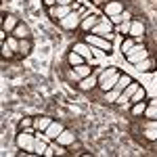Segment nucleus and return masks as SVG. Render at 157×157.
Listing matches in <instances>:
<instances>
[{"instance_id":"31","label":"nucleus","mask_w":157,"mask_h":157,"mask_svg":"<svg viewBox=\"0 0 157 157\" xmlns=\"http://www.w3.org/2000/svg\"><path fill=\"white\" fill-rule=\"evenodd\" d=\"M130 23L132 21H124V23L117 25V34H130Z\"/></svg>"},{"instance_id":"9","label":"nucleus","mask_w":157,"mask_h":157,"mask_svg":"<svg viewBox=\"0 0 157 157\" xmlns=\"http://www.w3.org/2000/svg\"><path fill=\"white\" fill-rule=\"evenodd\" d=\"M128 36L136 38V44H143V40H145V23L132 19V23H130V34H128Z\"/></svg>"},{"instance_id":"14","label":"nucleus","mask_w":157,"mask_h":157,"mask_svg":"<svg viewBox=\"0 0 157 157\" xmlns=\"http://www.w3.org/2000/svg\"><path fill=\"white\" fill-rule=\"evenodd\" d=\"M75 140H78V136H75L71 130H67V128L57 136V145H63V147H69L71 143H75Z\"/></svg>"},{"instance_id":"17","label":"nucleus","mask_w":157,"mask_h":157,"mask_svg":"<svg viewBox=\"0 0 157 157\" xmlns=\"http://www.w3.org/2000/svg\"><path fill=\"white\" fill-rule=\"evenodd\" d=\"M13 36L19 38V40H25V38H32V32H29V25L23 23V21H19V25L15 27V32H13Z\"/></svg>"},{"instance_id":"1","label":"nucleus","mask_w":157,"mask_h":157,"mask_svg":"<svg viewBox=\"0 0 157 157\" xmlns=\"http://www.w3.org/2000/svg\"><path fill=\"white\" fill-rule=\"evenodd\" d=\"M120 69L117 67H107V69H103L101 75H98V88L103 90V92H109V90H113L115 84H117V80H120Z\"/></svg>"},{"instance_id":"12","label":"nucleus","mask_w":157,"mask_h":157,"mask_svg":"<svg viewBox=\"0 0 157 157\" xmlns=\"http://www.w3.org/2000/svg\"><path fill=\"white\" fill-rule=\"evenodd\" d=\"M101 21V17L98 15H94V13H88V15H84V19H82V23H80V29H84V32H90L94 25Z\"/></svg>"},{"instance_id":"34","label":"nucleus","mask_w":157,"mask_h":157,"mask_svg":"<svg viewBox=\"0 0 157 157\" xmlns=\"http://www.w3.org/2000/svg\"><path fill=\"white\" fill-rule=\"evenodd\" d=\"M44 6L50 9V6H57V0H44Z\"/></svg>"},{"instance_id":"16","label":"nucleus","mask_w":157,"mask_h":157,"mask_svg":"<svg viewBox=\"0 0 157 157\" xmlns=\"http://www.w3.org/2000/svg\"><path fill=\"white\" fill-rule=\"evenodd\" d=\"M52 121H55V120H52L50 115H40V117H34V130H38V132H44V130L48 128Z\"/></svg>"},{"instance_id":"25","label":"nucleus","mask_w":157,"mask_h":157,"mask_svg":"<svg viewBox=\"0 0 157 157\" xmlns=\"http://www.w3.org/2000/svg\"><path fill=\"white\" fill-rule=\"evenodd\" d=\"M34 128V117H21L17 124V130H32Z\"/></svg>"},{"instance_id":"29","label":"nucleus","mask_w":157,"mask_h":157,"mask_svg":"<svg viewBox=\"0 0 157 157\" xmlns=\"http://www.w3.org/2000/svg\"><path fill=\"white\" fill-rule=\"evenodd\" d=\"M6 44L13 48V52H19V38H15V36L11 34V36L6 38Z\"/></svg>"},{"instance_id":"18","label":"nucleus","mask_w":157,"mask_h":157,"mask_svg":"<svg viewBox=\"0 0 157 157\" xmlns=\"http://www.w3.org/2000/svg\"><path fill=\"white\" fill-rule=\"evenodd\" d=\"M155 59H151V57H147V59H143L140 63H136V69L138 71H143V73H151L153 69H155Z\"/></svg>"},{"instance_id":"26","label":"nucleus","mask_w":157,"mask_h":157,"mask_svg":"<svg viewBox=\"0 0 157 157\" xmlns=\"http://www.w3.org/2000/svg\"><path fill=\"white\" fill-rule=\"evenodd\" d=\"M145 97H147V90L143 88V86H138V88H136V92L132 94V98H130V103H138V101H143Z\"/></svg>"},{"instance_id":"30","label":"nucleus","mask_w":157,"mask_h":157,"mask_svg":"<svg viewBox=\"0 0 157 157\" xmlns=\"http://www.w3.org/2000/svg\"><path fill=\"white\" fill-rule=\"evenodd\" d=\"M13 57H15L13 48L6 44V42H2V59H13Z\"/></svg>"},{"instance_id":"33","label":"nucleus","mask_w":157,"mask_h":157,"mask_svg":"<svg viewBox=\"0 0 157 157\" xmlns=\"http://www.w3.org/2000/svg\"><path fill=\"white\" fill-rule=\"evenodd\" d=\"M143 128H155V130H157V120H147V121H143Z\"/></svg>"},{"instance_id":"32","label":"nucleus","mask_w":157,"mask_h":157,"mask_svg":"<svg viewBox=\"0 0 157 157\" xmlns=\"http://www.w3.org/2000/svg\"><path fill=\"white\" fill-rule=\"evenodd\" d=\"M109 19H111V23L113 25H120V23H124V21H126V19H124V15H113V17H109Z\"/></svg>"},{"instance_id":"13","label":"nucleus","mask_w":157,"mask_h":157,"mask_svg":"<svg viewBox=\"0 0 157 157\" xmlns=\"http://www.w3.org/2000/svg\"><path fill=\"white\" fill-rule=\"evenodd\" d=\"M19 25V19L15 17V15H4V19L0 21V27L4 29V32H9V34H13L15 32V27Z\"/></svg>"},{"instance_id":"4","label":"nucleus","mask_w":157,"mask_h":157,"mask_svg":"<svg viewBox=\"0 0 157 157\" xmlns=\"http://www.w3.org/2000/svg\"><path fill=\"white\" fill-rule=\"evenodd\" d=\"M82 19H84V17H82V13H80V11H71L65 19H61L59 25L65 29V32H73V29H78V27H80Z\"/></svg>"},{"instance_id":"38","label":"nucleus","mask_w":157,"mask_h":157,"mask_svg":"<svg viewBox=\"0 0 157 157\" xmlns=\"http://www.w3.org/2000/svg\"><path fill=\"white\" fill-rule=\"evenodd\" d=\"M155 143H157V140H155Z\"/></svg>"},{"instance_id":"8","label":"nucleus","mask_w":157,"mask_h":157,"mask_svg":"<svg viewBox=\"0 0 157 157\" xmlns=\"http://www.w3.org/2000/svg\"><path fill=\"white\" fill-rule=\"evenodd\" d=\"M149 57V50H147L145 44H136L128 55H126V61L128 63H132V65H136V63H140L143 59H147Z\"/></svg>"},{"instance_id":"22","label":"nucleus","mask_w":157,"mask_h":157,"mask_svg":"<svg viewBox=\"0 0 157 157\" xmlns=\"http://www.w3.org/2000/svg\"><path fill=\"white\" fill-rule=\"evenodd\" d=\"M130 82H132V78H130L128 73H121L120 80H117V84H115V90H117V92L121 94V92H124V90H126V88L130 86Z\"/></svg>"},{"instance_id":"6","label":"nucleus","mask_w":157,"mask_h":157,"mask_svg":"<svg viewBox=\"0 0 157 157\" xmlns=\"http://www.w3.org/2000/svg\"><path fill=\"white\" fill-rule=\"evenodd\" d=\"M84 42H88L92 48H98V50H105V52H111V40H107V38L103 36H94V34H86Z\"/></svg>"},{"instance_id":"7","label":"nucleus","mask_w":157,"mask_h":157,"mask_svg":"<svg viewBox=\"0 0 157 157\" xmlns=\"http://www.w3.org/2000/svg\"><path fill=\"white\" fill-rule=\"evenodd\" d=\"M71 11H75L73 4H57V6H50L48 9V17L52 21H61V19H65Z\"/></svg>"},{"instance_id":"21","label":"nucleus","mask_w":157,"mask_h":157,"mask_svg":"<svg viewBox=\"0 0 157 157\" xmlns=\"http://www.w3.org/2000/svg\"><path fill=\"white\" fill-rule=\"evenodd\" d=\"M32 46H34L32 38H25V40H19V55H21V57H27V55L32 52Z\"/></svg>"},{"instance_id":"36","label":"nucleus","mask_w":157,"mask_h":157,"mask_svg":"<svg viewBox=\"0 0 157 157\" xmlns=\"http://www.w3.org/2000/svg\"><path fill=\"white\" fill-rule=\"evenodd\" d=\"M155 63H157V52H155Z\"/></svg>"},{"instance_id":"5","label":"nucleus","mask_w":157,"mask_h":157,"mask_svg":"<svg viewBox=\"0 0 157 157\" xmlns=\"http://www.w3.org/2000/svg\"><path fill=\"white\" fill-rule=\"evenodd\" d=\"M101 71H103V67L94 69V71L90 73L88 78H82V80L78 82V88H80L82 92H90L92 88H97V86H98V75H101Z\"/></svg>"},{"instance_id":"20","label":"nucleus","mask_w":157,"mask_h":157,"mask_svg":"<svg viewBox=\"0 0 157 157\" xmlns=\"http://www.w3.org/2000/svg\"><path fill=\"white\" fill-rule=\"evenodd\" d=\"M147 107H149L147 101H138V103H132V109H130V111H132L134 117H143L145 111H147Z\"/></svg>"},{"instance_id":"23","label":"nucleus","mask_w":157,"mask_h":157,"mask_svg":"<svg viewBox=\"0 0 157 157\" xmlns=\"http://www.w3.org/2000/svg\"><path fill=\"white\" fill-rule=\"evenodd\" d=\"M134 46H136V38L128 36L126 40H124V42H121V52H124V55H128V52H130Z\"/></svg>"},{"instance_id":"15","label":"nucleus","mask_w":157,"mask_h":157,"mask_svg":"<svg viewBox=\"0 0 157 157\" xmlns=\"http://www.w3.org/2000/svg\"><path fill=\"white\" fill-rule=\"evenodd\" d=\"M73 50L80 52L86 61H92V46H90L88 42H78V44H73Z\"/></svg>"},{"instance_id":"35","label":"nucleus","mask_w":157,"mask_h":157,"mask_svg":"<svg viewBox=\"0 0 157 157\" xmlns=\"http://www.w3.org/2000/svg\"><path fill=\"white\" fill-rule=\"evenodd\" d=\"M94 2H97L98 6H103V4H107V2H111V0H94Z\"/></svg>"},{"instance_id":"37","label":"nucleus","mask_w":157,"mask_h":157,"mask_svg":"<svg viewBox=\"0 0 157 157\" xmlns=\"http://www.w3.org/2000/svg\"><path fill=\"white\" fill-rule=\"evenodd\" d=\"M57 2H59V0H57Z\"/></svg>"},{"instance_id":"19","label":"nucleus","mask_w":157,"mask_h":157,"mask_svg":"<svg viewBox=\"0 0 157 157\" xmlns=\"http://www.w3.org/2000/svg\"><path fill=\"white\" fill-rule=\"evenodd\" d=\"M67 63H69V67H78V65H82V63H88V61L80 55V52H75V50H71L69 55H67Z\"/></svg>"},{"instance_id":"10","label":"nucleus","mask_w":157,"mask_h":157,"mask_svg":"<svg viewBox=\"0 0 157 157\" xmlns=\"http://www.w3.org/2000/svg\"><path fill=\"white\" fill-rule=\"evenodd\" d=\"M101 9H103V13H105L107 17H113V15L124 13V2H121V0H111V2H107V4H103Z\"/></svg>"},{"instance_id":"24","label":"nucleus","mask_w":157,"mask_h":157,"mask_svg":"<svg viewBox=\"0 0 157 157\" xmlns=\"http://www.w3.org/2000/svg\"><path fill=\"white\" fill-rule=\"evenodd\" d=\"M75 71H78V75H80V80L82 78H88L90 73H92V67L88 65V63H82V65H78V67H73Z\"/></svg>"},{"instance_id":"3","label":"nucleus","mask_w":157,"mask_h":157,"mask_svg":"<svg viewBox=\"0 0 157 157\" xmlns=\"http://www.w3.org/2000/svg\"><path fill=\"white\" fill-rule=\"evenodd\" d=\"M90 34H94V36H103V38H107V40H111V38H113V23H111V19L101 17V21L90 29Z\"/></svg>"},{"instance_id":"2","label":"nucleus","mask_w":157,"mask_h":157,"mask_svg":"<svg viewBox=\"0 0 157 157\" xmlns=\"http://www.w3.org/2000/svg\"><path fill=\"white\" fill-rule=\"evenodd\" d=\"M32 130H19V134L15 136V145L19 149H23V151H29V153H34V147H36V136L32 134Z\"/></svg>"},{"instance_id":"11","label":"nucleus","mask_w":157,"mask_h":157,"mask_svg":"<svg viewBox=\"0 0 157 157\" xmlns=\"http://www.w3.org/2000/svg\"><path fill=\"white\" fill-rule=\"evenodd\" d=\"M63 130H65V124H63V121H52L48 128L44 130V134H46V138H50V140H57V136H59Z\"/></svg>"},{"instance_id":"28","label":"nucleus","mask_w":157,"mask_h":157,"mask_svg":"<svg viewBox=\"0 0 157 157\" xmlns=\"http://www.w3.org/2000/svg\"><path fill=\"white\" fill-rule=\"evenodd\" d=\"M143 136L147 140H157V130L155 128H143Z\"/></svg>"},{"instance_id":"27","label":"nucleus","mask_w":157,"mask_h":157,"mask_svg":"<svg viewBox=\"0 0 157 157\" xmlns=\"http://www.w3.org/2000/svg\"><path fill=\"white\" fill-rule=\"evenodd\" d=\"M46 149H48V147H46V143H44V140H40V138H36L34 153H36V155H44V153H46Z\"/></svg>"}]
</instances>
